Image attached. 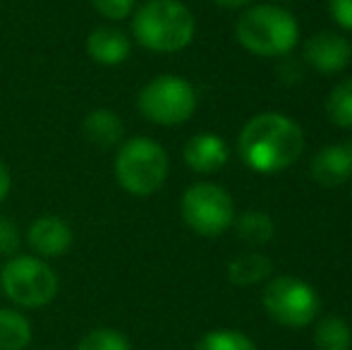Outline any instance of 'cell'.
<instances>
[{
  "mask_svg": "<svg viewBox=\"0 0 352 350\" xmlns=\"http://www.w3.org/2000/svg\"><path fill=\"white\" fill-rule=\"evenodd\" d=\"M170 159L168 151L151 137H127L116 146L113 175L132 197H151L166 185Z\"/></svg>",
  "mask_w": 352,
  "mask_h": 350,
  "instance_id": "3957f363",
  "label": "cell"
},
{
  "mask_svg": "<svg viewBox=\"0 0 352 350\" xmlns=\"http://www.w3.org/2000/svg\"><path fill=\"white\" fill-rule=\"evenodd\" d=\"M132 39L151 53H177L195 41L197 22L182 0H144L130 17Z\"/></svg>",
  "mask_w": 352,
  "mask_h": 350,
  "instance_id": "7a4b0ae2",
  "label": "cell"
},
{
  "mask_svg": "<svg viewBox=\"0 0 352 350\" xmlns=\"http://www.w3.org/2000/svg\"><path fill=\"white\" fill-rule=\"evenodd\" d=\"M278 77L287 85H295V82H302V70L292 61H285L283 65H278Z\"/></svg>",
  "mask_w": 352,
  "mask_h": 350,
  "instance_id": "d4e9b609",
  "label": "cell"
},
{
  "mask_svg": "<svg viewBox=\"0 0 352 350\" xmlns=\"http://www.w3.org/2000/svg\"><path fill=\"white\" fill-rule=\"evenodd\" d=\"M19 248H22V230L10 216L0 214V257H14L19 254Z\"/></svg>",
  "mask_w": 352,
  "mask_h": 350,
  "instance_id": "603a6c76",
  "label": "cell"
},
{
  "mask_svg": "<svg viewBox=\"0 0 352 350\" xmlns=\"http://www.w3.org/2000/svg\"><path fill=\"white\" fill-rule=\"evenodd\" d=\"M137 111L153 125L177 127L195 116L197 91L180 75H156L137 94Z\"/></svg>",
  "mask_w": 352,
  "mask_h": 350,
  "instance_id": "8992f818",
  "label": "cell"
},
{
  "mask_svg": "<svg viewBox=\"0 0 352 350\" xmlns=\"http://www.w3.org/2000/svg\"><path fill=\"white\" fill-rule=\"evenodd\" d=\"M84 48L98 67H120L132 56V36L116 24H98L87 34Z\"/></svg>",
  "mask_w": 352,
  "mask_h": 350,
  "instance_id": "30bf717a",
  "label": "cell"
},
{
  "mask_svg": "<svg viewBox=\"0 0 352 350\" xmlns=\"http://www.w3.org/2000/svg\"><path fill=\"white\" fill-rule=\"evenodd\" d=\"M94 12L106 22H125L132 17L137 8V0H89Z\"/></svg>",
  "mask_w": 352,
  "mask_h": 350,
  "instance_id": "7402d4cb",
  "label": "cell"
},
{
  "mask_svg": "<svg viewBox=\"0 0 352 350\" xmlns=\"http://www.w3.org/2000/svg\"><path fill=\"white\" fill-rule=\"evenodd\" d=\"M180 214L192 233L201 238H218L235 221V204L216 182H195L182 192Z\"/></svg>",
  "mask_w": 352,
  "mask_h": 350,
  "instance_id": "52a82bcc",
  "label": "cell"
},
{
  "mask_svg": "<svg viewBox=\"0 0 352 350\" xmlns=\"http://www.w3.org/2000/svg\"><path fill=\"white\" fill-rule=\"evenodd\" d=\"M74 350H132V343L120 329L96 327L79 338Z\"/></svg>",
  "mask_w": 352,
  "mask_h": 350,
  "instance_id": "d6986e66",
  "label": "cell"
},
{
  "mask_svg": "<svg viewBox=\"0 0 352 350\" xmlns=\"http://www.w3.org/2000/svg\"><path fill=\"white\" fill-rule=\"evenodd\" d=\"M10 190H12V173H10L8 164L0 159V204L10 197Z\"/></svg>",
  "mask_w": 352,
  "mask_h": 350,
  "instance_id": "484cf974",
  "label": "cell"
},
{
  "mask_svg": "<svg viewBox=\"0 0 352 350\" xmlns=\"http://www.w3.org/2000/svg\"><path fill=\"white\" fill-rule=\"evenodd\" d=\"M0 290L17 309H43L60 293V278L46 259L19 252L0 266Z\"/></svg>",
  "mask_w": 352,
  "mask_h": 350,
  "instance_id": "277c9868",
  "label": "cell"
},
{
  "mask_svg": "<svg viewBox=\"0 0 352 350\" xmlns=\"http://www.w3.org/2000/svg\"><path fill=\"white\" fill-rule=\"evenodd\" d=\"M352 329L340 317H324L314 329V350H350Z\"/></svg>",
  "mask_w": 352,
  "mask_h": 350,
  "instance_id": "e0dca14e",
  "label": "cell"
},
{
  "mask_svg": "<svg viewBox=\"0 0 352 350\" xmlns=\"http://www.w3.org/2000/svg\"><path fill=\"white\" fill-rule=\"evenodd\" d=\"M261 303H264L269 317L287 329L309 327L321 307L316 290L295 276H278L271 281L264 288Z\"/></svg>",
  "mask_w": 352,
  "mask_h": 350,
  "instance_id": "ba28073f",
  "label": "cell"
},
{
  "mask_svg": "<svg viewBox=\"0 0 352 350\" xmlns=\"http://www.w3.org/2000/svg\"><path fill=\"white\" fill-rule=\"evenodd\" d=\"M216 5H221V8H242L245 3H250V0H213Z\"/></svg>",
  "mask_w": 352,
  "mask_h": 350,
  "instance_id": "4316f807",
  "label": "cell"
},
{
  "mask_svg": "<svg viewBox=\"0 0 352 350\" xmlns=\"http://www.w3.org/2000/svg\"><path fill=\"white\" fill-rule=\"evenodd\" d=\"M271 274V259L261 252L240 254L228 264V278L235 285H254Z\"/></svg>",
  "mask_w": 352,
  "mask_h": 350,
  "instance_id": "2e32d148",
  "label": "cell"
},
{
  "mask_svg": "<svg viewBox=\"0 0 352 350\" xmlns=\"http://www.w3.org/2000/svg\"><path fill=\"white\" fill-rule=\"evenodd\" d=\"M195 350H256L254 343L232 329H213L197 341Z\"/></svg>",
  "mask_w": 352,
  "mask_h": 350,
  "instance_id": "44dd1931",
  "label": "cell"
},
{
  "mask_svg": "<svg viewBox=\"0 0 352 350\" xmlns=\"http://www.w3.org/2000/svg\"><path fill=\"white\" fill-rule=\"evenodd\" d=\"M309 173L319 185H326V187H336V185L348 182L352 175V142L324 146V149L311 159Z\"/></svg>",
  "mask_w": 352,
  "mask_h": 350,
  "instance_id": "4fadbf2b",
  "label": "cell"
},
{
  "mask_svg": "<svg viewBox=\"0 0 352 350\" xmlns=\"http://www.w3.org/2000/svg\"><path fill=\"white\" fill-rule=\"evenodd\" d=\"M326 113H329L331 122L338 127H352V77L338 82L329 94L326 101Z\"/></svg>",
  "mask_w": 352,
  "mask_h": 350,
  "instance_id": "ffe728a7",
  "label": "cell"
},
{
  "mask_svg": "<svg viewBox=\"0 0 352 350\" xmlns=\"http://www.w3.org/2000/svg\"><path fill=\"white\" fill-rule=\"evenodd\" d=\"M237 151L247 168L256 173H278L305 151V135L295 120L280 113H259L240 132Z\"/></svg>",
  "mask_w": 352,
  "mask_h": 350,
  "instance_id": "6da1fadb",
  "label": "cell"
},
{
  "mask_svg": "<svg viewBox=\"0 0 352 350\" xmlns=\"http://www.w3.org/2000/svg\"><path fill=\"white\" fill-rule=\"evenodd\" d=\"M34 341L29 317L17 307H0V350H27Z\"/></svg>",
  "mask_w": 352,
  "mask_h": 350,
  "instance_id": "9a60e30c",
  "label": "cell"
},
{
  "mask_svg": "<svg viewBox=\"0 0 352 350\" xmlns=\"http://www.w3.org/2000/svg\"><path fill=\"white\" fill-rule=\"evenodd\" d=\"M329 10L338 27L352 32V0H329Z\"/></svg>",
  "mask_w": 352,
  "mask_h": 350,
  "instance_id": "cb8c5ba5",
  "label": "cell"
},
{
  "mask_svg": "<svg viewBox=\"0 0 352 350\" xmlns=\"http://www.w3.org/2000/svg\"><path fill=\"white\" fill-rule=\"evenodd\" d=\"M352 46L345 36L336 32H319L305 43V61L324 75H333L348 67Z\"/></svg>",
  "mask_w": 352,
  "mask_h": 350,
  "instance_id": "8fae6325",
  "label": "cell"
},
{
  "mask_svg": "<svg viewBox=\"0 0 352 350\" xmlns=\"http://www.w3.org/2000/svg\"><path fill=\"white\" fill-rule=\"evenodd\" d=\"M235 223L237 238L245 240L247 245H266L271 238H274V221H271L269 214L264 211H245Z\"/></svg>",
  "mask_w": 352,
  "mask_h": 350,
  "instance_id": "ac0fdd59",
  "label": "cell"
},
{
  "mask_svg": "<svg viewBox=\"0 0 352 350\" xmlns=\"http://www.w3.org/2000/svg\"><path fill=\"white\" fill-rule=\"evenodd\" d=\"M235 36L242 48L254 56L280 58L300 41V24L278 5H254L245 10L235 24Z\"/></svg>",
  "mask_w": 352,
  "mask_h": 350,
  "instance_id": "5b68a950",
  "label": "cell"
},
{
  "mask_svg": "<svg viewBox=\"0 0 352 350\" xmlns=\"http://www.w3.org/2000/svg\"><path fill=\"white\" fill-rule=\"evenodd\" d=\"M24 243L32 250V254L46 259L65 257L74 245V230L65 219L58 214H41L27 226L24 230Z\"/></svg>",
  "mask_w": 352,
  "mask_h": 350,
  "instance_id": "9c48e42d",
  "label": "cell"
},
{
  "mask_svg": "<svg viewBox=\"0 0 352 350\" xmlns=\"http://www.w3.org/2000/svg\"><path fill=\"white\" fill-rule=\"evenodd\" d=\"M82 132L89 144L101 146V149H116L125 140V125L116 111L106 106L91 108L82 120Z\"/></svg>",
  "mask_w": 352,
  "mask_h": 350,
  "instance_id": "5bb4252c",
  "label": "cell"
},
{
  "mask_svg": "<svg viewBox=\"0 0 352 350\" xmlns=\"http://www.w3.org/2000/svg\"><path fill=\"white\" fill-rule=\"evenodd\" d=\"M182 159L195 173H216L230 159L228 144L223 142L221 135L216 132H199V135L190 137L182 149Z\"/></svg>",
  "mask_w": 352,
  "mask_h": 350,
  "instance_id": "7c38bea8",
  "label": "cell"
}]
</instances>
